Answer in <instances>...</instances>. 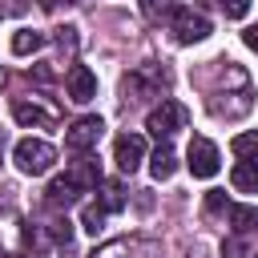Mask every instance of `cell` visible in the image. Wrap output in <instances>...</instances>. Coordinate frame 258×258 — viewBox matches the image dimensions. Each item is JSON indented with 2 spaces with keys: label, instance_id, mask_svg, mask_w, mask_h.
I'll use <instances>...</instances> for the list:
<instances>
[{
  "label": "cell",
  "instance_id": "6da1fadb",
  "mask_svg": "<svg viewBox=\"0 0 258 258\" xmlns=\"http://www.w3.org/2000/svg\"><path fill=\"white\" fill-rule=\"evenodd\" d=\"M12 161H16L20 173L40 177V173H48V169L56 165V149H52L44 137H20L16 149H12Z\"/></svg>",
  "mask_w": 258,
  "mask_h": 258
},
{
  "label": "cell",
  "instance_id": "7a4b0ae2",
  "mask_svg": "<svg viewBox=\"0 0 258 258\" xmlns=\"http://www.w3.org/2000/svg\"><path fill=\"white\" fill-rule=\"evenodd\" d=\"M185 121H189L185 105H177V101L161 97V105H157V109H149V117H145V129H149L153 137H169V133L185 129Z\"/></svg>",
  "mask_w": 258,
  "mask_h": 258
},
{
  "label": "cell",
  "instance_id": "3957f363",
  "mask_svg": "<svg viewBox=\"0 0 258 258\" xmlns=\"http://www.w3.org/2000/svg\"><path fill=\"white\" fill-rule=\"evenodd\" d=\"M185 165H189V173H194V177H214V173H218V165H222L218 145H214L210 137H194V141H189V149H185Z\"/></svg>",
  "mask_w": 258,
  "mask_h": 258
},
{
  "label": "cell",
  "instance_id": "277c9868",
  "mask_svg": "<svg viewBox=\"0 0 258 258\" xmlns=\"http://www.w3.org/2000/svg\"><path fill=\"white\" fill-rule=\"evenodd\" d=\"M101 133H105V121H101V117H77V121L64 129V145H69L73 153H89V149L101 141Z\"/></svg>",
  "mask_w": 258,
  "mask_h": 258
},
{
  "label": "cell",
  "instance_id": "5b68a950",
  "mask_svg": "<svg viewBox=\"0 0 258 258\" xmlns=\"http://www.w3.org/2000/svg\"><path fill=\"white\" fill-rule=\"evenodd\" d=\"M206 36H210V20L202 12H194V8H177L173 12V40L177 44H198Z\"/></svg>",
  "mask_w": 258,
  "mask_h": 258
},
{
  "label": "cell",
  "instance_id": "8992f818",
  "mask_svg": "<svg viewBox=\"0 0 258 258\" xmlns=\"http://www.w3.org/2000/svg\"><path fill=\"white\" fill-rule=\"evenodd\" d=\"M113 161H117L121 173H133V169L145 161V137H141V133H121V137L113 141Z\"/></svg>",
  "mask_w": 258,
  "mask_h": 258
},
{
  "label": "cell",
  "instance_id": "52a82bcc",
  "mask_svg": "<svg viewBox=\"0 0 258 258\" xmlns=\"http://www.w3.org/2000/svg\"><path fill=\"white\" fill-rule=\"evenodd\" d=\"M64 93H69V101L85 105V101L97 97V77H93L85 64H69V73H64Z\"/></svg>",
  "mask_w": 258,
  "mask_h": 258
},
{
  "label": "cell",
  "instance_id": "ba28073f",
  "mask_svg": "<svg viewBox=\"0 0 258 258\" xmlns=\"http://www.w3.org/2000/svg\"><path fill=\"white\" fill-rule=\"evenodd\" d=\"M157 246L153 242H141V238H117L109 246H101L93 258H153Z\"/></svg>",
  "mask_w": 258,
  "mask_h": 258
},
{
  "label": "cell",
  "instance_id": "9c48e42d",
  "mask_svg": "<svg viewBox=\"0 0 258 258\" xmlns=\"http://www.w3.org/2000/svg\"><path fill=\"white\" fill-rule=\"evenodd\" d=\"M12 117H16V125H24V129H32V125H40V129H48V125H56V113L52 109H44V105H36V101H12Z\"/></svg>",
  "mask_w": 258,
  "mask_h": 258
},
{
  "label": "cell",
  "instance_id": "30bf717a",
  "mask_svg": "<svg viewBox=\"0 0 258 258\" xmlns=\"http://www.w3.org/2000/svg\"><path fill=\"white\" fill-rule=\"evenodd\" d=\"M64 177H69L77 189H97V185H101V165H97L89 153H81V157L69 165V173H64Z\"/></svg>",
  "mask_w": 258,
  "mask_h": 258
},
{
  "label": "cell",
  "instance_id": "8fae6325",
  "mask_svg": "<svg viewBox=\"0 0 258 258\" xmlns=\"http://www.w3.org/2000/svg\"><path fill=\"white\" fill-rule=\"evenodd\" d=\"M173 169H177V153H173V145H157L153 149V157H149V173L157 177V181H169L173 177Z\"/></svg>",
  "mask_w": 258,
  "mask_h": 258
},
{
  "label": "cell",
  "instance_id": "7c38bea8",
  "mask_svg": "<svg viewBox=\"0 0 258 258\" xmlns=\"http://www.w3.org/2000/svg\"><path fill=\"white\" fill-rule=\"evenodd\" d=\"M44 40H48V36L36 32V28H16V32H12V52H16V56H32V52L44 48Z\"/></svg>",
  "mask_w": 258,
  "mask_h": 258
},
{
  "label": "cell",
  "instance_id": "4fadbf2b",
  "mask_svg": "<svg viewBox=\"0 0 258 258\" xmlns=\"http://www.w3.org/2000/svg\"><path fill=\"white\" fill-rule=\"evenodd\" d=\"M230 181L238 194H258V161H238L230 169Z\"/></svg>",
  "mask_w": 258,
  "mask_h": 258
},
{
  "label": "cell",
  "instance_id": "5bb4252c",
  "mask_svg": "<svg viewBox=\"0 0 258 258\" xmlns=\"http://www.w3.org/2000/svg\"><path fill=\"white\" fill-rule=\"evenodd\" d=\"M77 198H81V189H77L69 177H56V181L48 185V206H56V210H60V206H73Z\"/></svg>",
  "mask_w": 258,
  "mask_h": 258
},
{
  "label": "cell",
  "instance_id": "9a60e30c",
  "mask_svg": "<svg viewBox=\"0 0 258 258\" xmlns=\"http://www.w3.org/2000/svg\"><path fill=\"white\" fill-rule=\"evenodd\" d=\"M230 226L238 234H250L258 226V206H230Z\"/></svg>",
  "mask_w": 258,
  "mask_h": 258
},
{
  "label": "cell",
  "instance_id": "2e32d148",
  "mask_svg": "<svg viewBox=\"0 0 258 258\" xmlns=\"http://www.w3.org/2000/svg\"><path fill=\"white\" fill-rule=\"evenodd\" d=\"M81 230H89V234H101V230H105V206H101V202H85V210H81Z\"/></svg>",
  "mask_w": 258,
  "mask_h": 258
},
{
  "label": "cell",
  "instance_id": "e0dca14e",
  "mask_svg": "<svg viewBox=\"0 0 258 258\" xmlns=\"http://www.w3.org/2000/svg\"><path fill=\"white\" fill-rule=\"evenodd\" d=\"M230 149L242 157V161H258V133H238L230 141Z\"/></svg>",
  "mask_w": 258,
  "mask_h": 258
},
{
  "label": "cell",
  "instance_id": "ac0fdd59",
  "mask_svg": "<svg viewBox=\"0 0 258 258\" xmlns=\"http://www.w3.org/2000/svg\"><path fill=\"white\" fill-rule=\"evenodd\" d=\"M77 44H81V40H77V28H73V24L56 28V48H60L64 56H73V52H77Z\"/></svg>",
  "mask_w": 258,
  "mask_h": 258
},
{
  "label": "cell",
  "instance_id": "d6986e66",
  "mask_svg": "<svg viewBox=\"0 0 258 258\" xmlns=\"http://www.w3.org/2000/svg\"><path fill=\"white\" fill-rule=\"evenodd\" d=\"M101 206H105V214H109V210H121V206H125V198H121V185H105V194H101Z\"/></svg>",
  "mask_w": 258,
  "mask_h": 258
},
{
  "label": "cell",
  "instance_id": "ffe728a7",
  "mask_svg": "<svg viewBox=\"0 0 258 258\" xmlns=\"http://www.w3.org/2000/svg\"><path fill=\"white\" fill-rule=\"evenodd\" d=\"M222 4V12L230 16V20H242L246 12H250V0H218Z\"/></svg>",
  "mask_w": 258,
  "mask_h": 258
},
{
  "label": "cell",
  "instance_id": "44dd1931",
  "mask_svg": "<svg viewBox=\"0 0 258 258\" xmlns=\"http://www.w3.org/2000/svg\"><path fill=\"white\" fill-rule=\"evenodd\" d=\"M206 210H210V214H222V210H226V194H222V189H210V194H206Z\"/></svg>",
  "mask_w": 258,
  "mask_h": 258
},
{
  "label": "cell",
  "instance_id": "7402d4cb",
  "mask_svg": "<svg viewBox=\"0 0 258 258\" xmlns=\"http://www.w3.org/2000/svg\"><path fill=\"white\" fill-rule=\"evenodd\" d=\"M222 254H226V258H246V246H242V238H230V242H222Z\"/></svg>",
  "mask_w": 258,
  "mask_h": 258
},
{
  "label": "cell",
  "instance_id": "603a6c76",
  "mask_svg": "<svg viewBox=\"0 0 258 258\" xmlns=\"http://www.w3.org/2000/svg\"><path fill=\"white\" fill-rule=\"evenodd\" d=\"M242 40H246V44H250V48H254V52H258V24H250V28H246V32H242Z\"/></svg>",
  "mask_w": 258,
  "mask_h": 258
},
{
  "label": "cell",
  "instance_id": "cb8c5ba5",
  "mask_svg": "<svg viewBox=\"0 0 258 258\" xmlns=\"http://www.w3.org/2000/svg\"><path fill=\"white\" fill-rule=\"evenodd\" d=\"M56 4H60V0H44V8H48V12H52V8H56ZM64 4H69V0H64Z\"/></svg>",
  "mask_w": 258,
  "mask_h": 258
},
{
  "label": "cell",
  "instance_id": "d4e9b609",
  "mask_svg": "<svg viewBox=\"0 0 258 258\" xmlns=\"http://www.w3.org/2000/svg\"><path fill=\"white\" fill-rule=\"evenodd\" d=\"M0 12H4V8H0Z\"/></svg>",
  "mask_w": 258,
  "mask_h": 258
},
{
  "label": "cell",
  "instance_id": "484cf974",
  "mask_svg": "<svg viewBox=\"0 0 258 258\" xmlns=\"http://www.w3.org/2000/svg\"><path fill=\"white\" fill-rule=\"evenodd\" d=\"M254 258H258V254H254Z\"/></svg>",
  "mask_w": 258,
  "mask_h": 258
}]
</instances>
